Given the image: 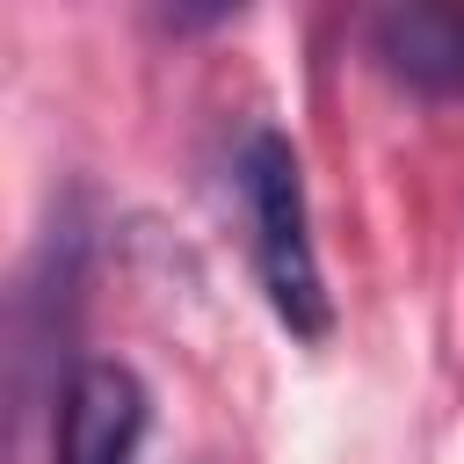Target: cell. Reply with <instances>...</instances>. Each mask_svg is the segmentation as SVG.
<instances>
[{
	"label": "cell",
	"instance_id": "obj_3",
	"mask_svg": "<svg viewBox=\"0 0 464 464\" xmlns=\"http://www.w3.org/2000/svg\"><path fill=\"white\" fill-rule=\"evenodd\" d=\"M370 51L413 94H435V102L464 94V7L450 0H406L370 14Z\"/></svg>",
	"mask_w": 464,
	"mask_h": 464
},
{
	"label": "cell",
	"instance_id": "obj_1",
	"mask_svg": "<svg viewBox=\"0 0 464 464\" xmlns=\"http://www.w3.org/2000/svg\"><path fill=\"white\" fill-rule=\"evenodd\" d=\"M239 203H246V232H254V268L261 290L276 304V319L297 341H326L334 326V297L319 276V246H312V203H304V167L290 152L283 130H246L239 145Z\"/></svg>",
	"mask_w": 464,
	"mask_h": 464
},
{
	"label": "cell",
	"instance_id": "obj_2",
	"mask_svg": "<svg viewBox=\"0 0 464 464\" xmlns=\"http://www.w3.org/2000/svg\"><path fill=\"white\" fill-rule=\"evenodd\" d=\"M145 435V384L123 362H80L58 399L51 464H130Z\"/></svg>",
	"mask_w": 464,
	"mask_h": 464
}]
</instances>
